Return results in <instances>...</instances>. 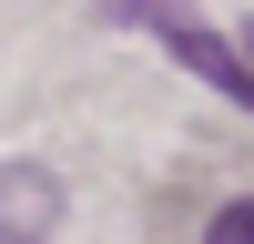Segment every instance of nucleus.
<instances>
[{
    "instance_id": "1",
    "label": "nucleus",
    "mask_w": 254,
    "mask_h": 244,
    "mask_svg": "<svg viewBox=\"0 0 254 244\" xmlns=\"http://www.w3.org/2000/svg\"><path fill=\"white\" fill-rule=\"evenodd\" d=\"M61 224V183L41 163H0V244H41Z\"/></svg>"
},
{
    "instance_id": "2",
    "label": "nucleus",
    "mask_w": 254,
    "mask_h": 244,
    "mask_svg": "<svg viewBox=\"0 0 254 244\" xmlns=\"http://www.w3.org/2000/svg\"><path fill=\"white\" fill-rule=\"evenodd\" d=\"M203 244H254V193H234L214 224H203Z\"/></svg>"
},
{
    "instance_id": "3",
    "label": "nucleus",
    "mask_w": 254,
    "mask_h": 244,
    "mask_svg": "<svg viewBox=\"0 0 254 244\" xmlns=\"http://www.w3.org/2000/svg\"><path fill=\"white\" fill-rule=\"evenodd\" d=\"M244 61H254V20H244Z\"/></svg>"
}]
</instances>
